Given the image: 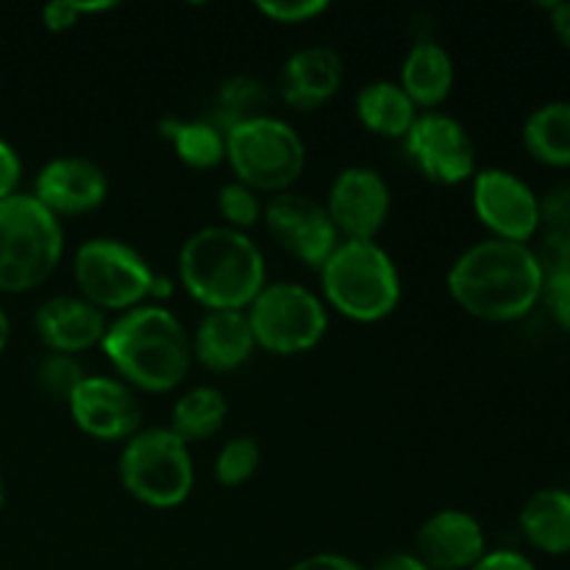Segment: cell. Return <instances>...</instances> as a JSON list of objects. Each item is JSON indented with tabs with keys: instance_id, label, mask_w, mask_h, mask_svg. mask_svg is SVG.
Wrapping results in <instances>:
<instances>
[{
	"instance_id": "1",
	"label": "cell",
	"mask_w": 570,
	"mask_h": 570,
	"mask_svg": "<svg viewBox=\"0 0 570 570\" xmlns=\"http://www.w3.org/2000/svg\"><path fill=\"white\" fill-rule=\"evenodd\" d=\"M546 273L532 245L482 239L456 256L449 271V293L468 315L488 323L527 317L543 295Z\"/></svg>"
},
{
	"instance_id": "2",
	"label": "cell",
	"mask_w": 570,
	"mask_h": 570,
	"mask_svg": "<svg viewBox=\"0 0 570 570\" xmlns=\"http://www.w3.org/2000/svg\"><path fill=\"white\" fill-rule=\"evenodd\" d=\"M100 348L128 387L148 393L178 387L193 365V337L181 321L159 304L122 312L109 323Z\"/></svg>"
},
{
	"instance_id": "3",
	"label": "cell",
	"mask_w": 570,
	"mask_h": 570,
	"mask_svg": "<svg viewBox=\"0 0 570 570\" xmlns=\"http://www.w3.org/2000/svg\"><path fill=\"white\" fill-rule=\"evenodd\" d=\"M178 278L189 298L209 312H243L265 289V256L245 232L200 228L178 254Z\"/></svg>"
},
{
	"instance_id": "4",
	"label": "cell",
	"mask_w": 570,
	"mask_h": 570,
	"mask_svg": "<svg viewBox=\"0 0 570 570\" xmlns=\"http://www.w3.org/2000/svg\"><path fill=\"white\" fill-rule=\"evenodd\" d=\"M321 282L328 304L356 323L384 321L401 301L399 267L376 239H343L321 267Z\"/></svg>"
},
{
	"instance_id": "5",
	"label": "cell",
	"mask_w": 570,
	"mask_h": 570,
	"mask_svg": "<svg viewBox=\"0 0 570 570\" xmlns=\"http://www.w3.org/2000/svg\"><path fill=\"white\" fill-rule=\"evenodd\" d=\"M65 232L33 195L0 200V293H28L59 267Z\"/></svg>"
},
{
	"instance_id": "6",
	"label": "cell",
	"mask_w": 570,
	"mask_h": 570,
	"mask_svg": "<svg viewBox=\"0 0 570 570\" xmlns=\"http://www.w3.org/2000/svg\"><path fill=\"white\" fill-rule=\"evenodd\" d=\"M226 159L254 193H287L306 167L304 139L289 122L265 115L226 134Z\"/></svg>"
},
{
	"instance_id": "7",
	"label": "cell",
	"mask_w": 570,
	"mask_h": 570,
	"mask_svg": "<svg viewBox=\"0 0 570 570\" xmlns=\"http://www.w3.org/2000/svg\"><path fill=\"white\" fill-rule=\"evenodd\" d=\"M120 482L128 495L156 510L184 504L195 484L189 445L170 429L137 432L120 454Z\"/></svg>"
},
{
	"instance_id": "8",
	"label": "cell",
	"mask_w": 570,
	"mask_h": 570,
	"mask_svg": "<svg viewBox=\"0 0 570 570\" xmlns=\"http://www.w3.org/2000/svg\"><path fill=\"white\" fill-rule=\"evenodd\" d=\"M72 273L83 301L100 312H128L142 306V301L150 298L156 278V271L139 250L106 237L89 239L78 248Z\"/></svg>"
},
{
	"instance_id": "9",
	"label": "cell",
	"mask_w": 570,
	"mask_h": 570,
	"mask_svg": "<svg viewBox=\"0 0 570 570\" xmlns=\"http://www.w3.org/2000/svg\"><path fill=\"white\" fill-rule=\"evenodd\" d=\"M248 323L256 345L278 356L312 351L328 328L323 301L301 284H265L248 306Z\"/></svg>"
},
{
	"instance_id": "10",
	"label": "cell",
	"mask_w": 570,
	"mask_h": 570,
	"mask_svg": "<svg viewBox=\"0 0 570 570\" xmlns=\"http://www.w3.org/2000/svg\"><path fill=\"white\" fill-rule=\"evenodd\" d=\"M404 139L406 154L429 181L454 187L476 176V148L456 117L443 111L417 115Z\"/></svg>"
},
{
	"instance_id": "11",
	"label": "cell",
	"mask_w": 570,
	"mask_h": 570,
	"mask_svg": "<svg viewBox=\"0 0 570 570\" xmlns=\"http://www.w3.org/2000/svg\"><path fill=\"white\" fill-rule=\"evenodd\" d=\"M473 209L495 239L529 245V239L540 232L534 189L501 167H488L473 176Z\"/></svg>"
},
{
	"instance_id": "12",
	"label": "cell",
	"mask_w": 570,
	"mask_h": 570,
	"mask_svg": "<svg viewBox=\"0 0 570 570\" xmlns=\"http://www.w3.org/2000/svg\"><path fill=\"white\" fill-rule=\"evenodd\" d=\"M267 234L276 239L278 248L293 254L295 259L306 262L321 271L328 256L340 245V234L328 217L326 206L306 195L282 193L265 206Z\"/></svg>"
},
{
	"instance_id": "13",
	"label": "cell",
	"mask_w": 570,
	"mask_h": 570,
	"mask_svg": "<svg viewBox=\"0 0 570 570\" xmlns=\"http://www.w3.org/2000/svg\"><path fill=\"white\" fill-rule=\"evenodd\" d=\"M328 217L340 237L371 243L390 217V187L371 167H348L328 189Z\"/></svg>"
},
{
	"instance_id": "14",
	"label": "cell",
	"mask_w": 570,
	"mask_h": 570,
	"mask_svg": "<svg viewBox=\"0 0 570 570\" xmlns=\"http://www.w3.org/2000/svg\"><path fill=\"white\" fill-rule=\"evenodd\" d=\"M76 426L95 440H131L142 423V410L126 382L87 376L67 401Z\"/></svg>"
},
{
	"instance_id": "15",
	"label": "cell",
	"mask_w": 570,
	"mask_h": 570,
	"mask_svg": "<svg viewBox=\"0 0 570 570\" xmlns=\"http://www.w3.org/2000/svg\"><path fill=\"white\" fill-rule=\"evenodd\" d=\"M109 193V178L95 161L81 156H59L39 170L33 198L50 215H87L98 209Z\"/></svg>"
},
{
	"instance_id": "16",
	"label": "cell",
	"mask_w": 570,
	"mask_h": 570,
	"mask_svg": "<svg viewBox=\"0 0 570 570\" xmlns=\"http://www.w3.org/2000/svg\"><path fill=\"white\" fill-rule=\"evenodd\" d=\"M415 546V557L429 570H471L488 554L482 523L462 510H443L429 518Z\"/></svg>"
},
{
	"instance_id": "17",
	"label": "cell",
	"mask_w": 570,
	"mask_h": 570,
	"mask_svg": "<svg viewBox=\"0 0 570 570\" xmlns=\"http://www.w3.org/2000/svg\"><path fill=\"white\" fill-rule=\"evenodd\" d=\"M33 326H37L39 340L53 354L72 356L104 343L109 323H106V312H100L89 301L59 295V298H50L39 306Z\"/></svg>"
},
{
	"instance_id": "18",
	"label": "cell",
	"mask_w": 570,
	"mask_h": 570,
	"mask_svg": "<svg viewBox=\"0 0 570 570\" xmlns=\"http://www.w3.org/2000/svg\"><path fill=\"white\" fill-rule=\"evenodd\" d=\"M343 83V59L328 45L295 50L282 67V98L298 111L321 109Z\"/></svg>"
},
{
	"instance_id": "19",
	"label": "cell",
	"mask_w": 570,
	"mask_h": 570,
	"mask_svg": "<svg viewBox=\"0 0 570 570\" xmlns=\"http://www.w3.org/2000/svg\"><path fill=\"white\" fill-rule=\"evenodd\" d=\"M256 348L254 332L245 312L217 309L206 312L193 337V356L215 373L243 367Z\"/></svg>"
},
{
	"instance_id": "20",
	"label": "cell",
	"mask_w": 570,
	"mask_h": 570,
	"mask_svg": "<svg viewBox=\"0 0 570 570\" xmlns=\"http://www.w3.org/2000/svg\"><path fill=\"white\" fill-rule=\"evenodd\" d=\"M521 532L540 554H570V490H538L521 510Z\"/></svg>"
},
{
	"instance_id": "21",
	"label": "cell",
	"mask_w": 570,
	"mask_h": 570,
	"mask_svg": "<svg viewBox=\"0 0 570 570\" xmlns=\"http://www.w3.org/2000/svg\"><path fill=\"white\" fill-rule=\"evenodd\" d=\"M454 87V61L438 42H415L401 67V89L421 109H434L449 98Z\"/></svg>"
},
{
	"instance_id": "22",
	"label": "cell",
	"mask_w": 570,
	"mask_h": 570,
	"mask_svg": "<svg viewBox=\"0 0 570 570\" xmlns=\"http://www.w3.org/2000/svg\"><path fill=\"white\" fill-rule=\"evenodd\" d=\"M356 115L367 131L401 139L417 120V106L395 81H373L356 95Z\"/></svg>"
},
{
	"instance_id": "23",
	"label": "cell",
	"mask_w": 570,
	"mask_h": 570,
	"mask_svg": "<svg viewBox=\"0 0 570 570\" xmlns=\"http://www.w3.org/2000/svg\"><path fill=\"white\" fill-rule=\"evenodd\" d=\"M523 148L546 167H570V100L538 106L523 122Z\"/></svg>"
},
{
	"instance_id": "24",
	"label": "cell",
	"mask_w": 570,
	"mask_h": 570,
	"mask_svg": "<svg viewBox=\"0 0 570 570\" xmlns=\"http://www.w3.org/2000/svg\"><path fill=\"white\" fill-rule=\"evenodd\" d=\"M228 406L220 390L215 387H195L187 395L178 399L173 406L170 432L184 443H198V440H209L217 434L226 423Z\"/></svg>"
},
{
	"instance_id": "25",
	"label": "cell",
	"mask_w": 570,
	"mask_h": 570,
	"mask_svg": "<svg viewBox=\"0 0 570 570\" xmlns=\"http://www.w3.org/2000/svg\"><path fill=\"white\" fill-rule=\"evenodd\" d=\"M161 137L176 148L178 159L195 170H212L226 159V134L217 131L209 120H161Z\"/></svg>"
},
{
	"instance_id": "26",
	"label": "cell",
	"mask_w": 570,
	"mask_h": 570,
	"mask_svg": "<svg viewBox=\"0 0 570 570\" xmlns=\"http://www.w3.org/2000/svg\"><path fill=\"white\" fill-rule=\"evenodd\" d=\"M267 109H271V89L250 76H234L217 89L215 111H212L209 122L220 134H228L243 122L265 117Z\"/></svg>"
},
{
	"instance_id": "27",
	"label": "cell",
	"mask_w": 570,
	"mask_h": 570,
	"mask_svg": "<svg viewBox=\"0 0 570 570\" xmlns=\"http://www.w3.org/2000/svg\"><path fill=\"white\" fill-rule=\"evenodd\" d=\"M37 390L50 401H70L72 393L81 387L83 376L81 365H78L72 356L67 354H50L45 356L42 362L37 365Z\"/></svg>"
},
{
	"instance_id": "28",
	"label": "cell",
	"mask_w": 570,
	"mask_h": 570,
	"mask_svg": "<svg viewBox=\"0 0 570 570\" xmlns=\"http://www.w3.org/2000/svg\"><path fill=\"white\" fill-rule=\"evenodd\" d=\"M262 460L259 443L254 438H234L220 449L215 460V476L223 488L245 484L256 473Z\"/></svg>"
},
{
	"instance_id": "29",
	"label": "cell",
	"mask_w": 570,
	"mask_h": 570,
	"mask_svg": "<svg viewBox=\"0 0 570 570\" xmlns=\"http://www.w3.org/2000/svg\"><path fill=\"white\" fill-rule=\"evenodd\" d=\"M217 206H220V215L228 223V228H237V232H248L262 217L259 195L239 181L223 184L220 195H217Z\"/></svg>"
},
{
	"instance_id": "30",
	"label": "cell",
	"mask_w": 570,
	"mask_h": 570,
	"mask_svg": "<svg viewBox=\"0 0 570 570\" xmlns=\"http://www.w3.org/2000/svg\"><path fill=\"white\" fill-rule=\"evenodd\" d=\"M534 254H538L546 276L570 273V226L546 228L543 237H540V248H534Z\"/></svg>"
},
{
	"instance_id": "31",
	"label": "cell",
	"mask_w": 570,
	"mask_h": 570,
	"mask_svg": "<svg viewBox=\"0 0 570 570\" xmlns=\"http://www.w3.org/2000/svg\"><path fill=\"white\" fill-rule=\"evenodd\" d=\"M117 3L111 0H100V3H83V0H56V3H48L42 9V20L45 28L53 33L67 31L78 22L81 14H98V11H109L115 9Z\"/></svg>"
},
{
	"instance_id": "32",
	"label": "cell",
	"mask_w": 570,
	"mask_h": 570,
	"mask_svg": "<svg viewBox=\"0 0 570 570\" xmlns=\"http://www.w3.org/2000/svg\"><path fill=\"white\" fill-rule=\"evenodd\" d=\"M328 9L326 0H259L256 11L271 17L273 22H284V26H295V22H309L317 14Z\"/></svg>"
},
{
	"instance_id": "33",
	"label": "cell",
	"mask_w": 570,
	"mask_h": 570,
	"mask_svg": "<svg viewBox=\"0 0 570 570\" xmlns=\"http://www.w3.org/2000/svg\"><path fill=\"white\" fill-rule=\"evenodd\" d=\"M540 301L546 304L549 315L554 317L557 326L570 334V273H557V276H546L543 295Z\"/></svg>"
},
{
	"instance_id": "34",
	"label": "cell",
	"mask_w": 570,
	"mask_h": 570,
	"mask_svg": "<svg viewBox=\"0 0 570 570\" xmlns=\"http://www.w3.org/2000/svg\"><path fill=\"white\" fill-rule=\"evenodd\" d=\"M538 206L543 228L570 226V181H560L546 189L538 198Z\"/></svg>"
},
{
	"instance_id": "35",
	"label": "cell",
	"mask_w": 570,
	"mask_h": 570,
	"mask_svg": "<svg viewBox=\"0 0 570 570\" xmlns=\"http://www.w3.org/2000/svg\"><path fill=\"white\" fill-rule=\"evenodd\" d=\"M22 178V161L20 154L11 148L6 139H0V200L17 195V187H20Z\"/></svg>"
},
{
	"instance_id": "36",
	"label": "cell",
	"mask_w": 570,
	"mask_h": 570,
	"mask_svg": "<svg viewBox=\"0 0 570 570\" xmlns=\"http://www.w3.org/2000/svg\"><path fill=\"white\" fill-rule=\"evenodd\" d=\"M471 570H538L529 557L518 554V551L501 549V551H488L482 560L476 562Z\"/></svg>"
},
{
	"instance_id": "37",
	"label": "cell",
	"mask_w": 570,
	"mask_h": 570,
	"mask_svg": "<svg viewBox=\"0 0 570 570\" xmlns=\"http://www.w3.org/2000/svg\"><path fill=\"white\" fill-rule=\"evenodd\" d=\"M289 570H362L356 562H351L348 557L340 554H312L306 560L295 562Z\"/></svg>"
},
{
	"instance_id": "38",
	"label": "cell",
	"mask_w": 570,
	"mask_h": 570,
	"mask_svg": "<svg viewBox=\"0 0 570 570\" xmlns=\"http://www.w3.org/2000/svg\"><path fill=\"white\" fill-rule=\"evenodd\" d=\"M546 9H549V20L557 39L562 42V48L570 50V3H549Z\"/></svg>"
},
{
	"instance_id": "39",
	"label": "cell",
	"mask_w": 570,
	"mask_h": 570,
	"mask_svg": "<svg viewBox=\"0 0 570 570\" xmlns=\"http://www.w3.org/2000/svg\"><path fill=\"white\" fill-rule=\"evenodd\" d=\"M376 570H429L415 554H390L387 560L379 562Z\"/></svg>"
},
{
	"instance_id": "40",
	"label": "cell",
	"mask_w": 570,
	"mask_h": 570,
	"mask_svg": "<svg viewBox=\"0 0 570 570\" xmlns=\"http://www.w3.org/2000/svg\"><path fill=\"white\" fill-rule=\"evenodd\" d=\"M9 334H11V326H9V317H6V312L0 309V354H3L6 343H9Z\"/></svg>"
},
{
	"instance_id": "41",
	"label": "cell",
	"mask_w": 570,
	"mask_h": 570,
	"mask_svg": "<svg viewBox=\"0 0 570 570\" xmlns=\"http://www.w3.org/2000/svg\"><path fill=\"white\" fill-rule=\"evenodd\" d=\"M3 499H6V493H3V479H0V510H3Z\"/></svg>"
}]
</instances>
